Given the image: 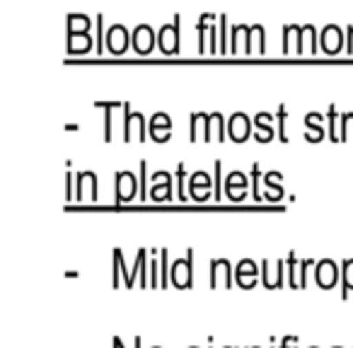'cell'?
I'll use <instances>...</instances> for the list:
<instances>
[{
	"label": "cell",
	"instance_id": "obj_1",
	"mask_svg": "<svg viewBox=\"0 0 353 348\" xmlns=\"http://www.w3.org/2000/svg\"><path fill=\"white\" fill-rule=\"evenodd\" d=\"M170 283L176 290H189L194 285V249H187L184 259H174L170 271Z\"/></svg>",
	"mask_w": 353,
	"mask_h": 348
},
{
	"label": "cell",
	"instance_id": "obj_2",
	"mask_svg": "<svg viewBox=\"0 0 353 348\" xmlns=\"http://www.w3.org/2000/svg\"><path fill=\"white\" fill-rule=\"evenodd\" d=\"M138 192H141V182L136 179L133 172H128V170L117 172V177H114V201L131 203Z\"/></svg>",
	"mask_w": 353,
	"mask_h": 348
},
{
	"label": "cell",
	"instance_id": "obj_3",
	"mask_svg": "<svg viewBox=\"0 0 353 348\" xmlns=\"http://www.w3.org/2000/svg\"><path fill=\"white\" fill-rule=\"evenodd\" d=\"M339 278H341V266H339L336 261L334 259L317 261V266H314V280H317L319 288L332 290L334 285L339 283Z\"/></svg>",
	"mask_w": 353,
	"mask_h": 348
},
{
	"label": "cell",
	"instance_id": "obj_4",
	"mask_svg": "<svg viewBox=\"0 0 353 348\" xmlns=\"http://www.w3.org/2000/svg\"><path fill=\"white\" fill-rule=\"evenodd\" d=\"M259 266H261V283H264L266 290H281L285 283H288V280H285V261H281V259L276 261L274 271H269L271 269L269 259H264Z\"/></svg>",
	"mask_w": 353,
	"mask_h": 348
},
{
	"label": "cell",
	"instance_id": "obj_5",
	"mask_svg": "<svg viewBox=\"0 0 353 348\" xmlns=\"http://www.w3.org/2000/svg\"><path fill=\"white\" fill-rule=\"evenodd\" d=\"M75 201H97V174L94 172L75 174Z\"/></svg>",
	"mask_w": 353,
	"mask_h": 348
},
{
	"label": "cell",
	"instance_id": "obj_6",
	"mask_svg": "<svg viewBox=\"0 0 353 348\" xmlns=\"http://www.w3.org/2000/svg\"><path fill=\"white\" fill-rule=\"evenodd\" d=\"M179 25H182V17L174 15V25H165L157 34V44H160L162 54H179Z\"/></svg>",
	"mask_w": 353,
	"mask_h": 348
},
{
	"label": "cell",
	"instance_id": "obj_7",
	"mask_svg": "<svg viewBox=\"0 0 353 348\" xmlns=\"http://www.w3.org/2000/svg\"><path fill=\"white\" fill-rule=\"evenodd\" d=\"M232 264L228 259H213L211 261V276H208V285L216 290L218 285L223 288H232Z\"/></svg>",
	"mask_w": 353,
	"mask_h": 348
},
{
	"label": "cell",
	"instance_id": "obj_8",
	"mask_svg": "<svg viewBox=\"0 0 353 348\" xmlns=\"http://www.w3.org/2000/svg\"><path fill=\"white\" fill-rule=\"evenodd\" d=\"M252 133V119L245 112H237L228 119V138L232 143H245Z\"/></svg>",
	"mask_w": 353,
	"mask_h": 348
},
{
	"label": "cell",
	"instance_id": "obj_9",
	"mask_svg": "<svg viewBox=\"0 0 353 348\" xmlns=\"http://www.w3.org/2000/svg\"><path fill=\"white\" fill-rule=\"evenodd\" d=\"M259 276H261V266H256L252 259H242L240 264L235 266V283L245 290L254 288Z\"/></svg>",
	"mask_w": 353,
	"mask_h": 348
},
{
	"label": "cell",
	"instance_id": "obj_10",
	"mask_svg": "<svg viewBox=\"0 0 353 348\" xmlns=\"http://www.w3.org/2000/svg\"><path fill=\"white\" fill-rule=\"evenodd\" d=\"M170 128H172V119L167 116L165 112L150 116V123H148V136L155 143H167L170 141Z\"/></svg>",
	"mask_w": 353,
	"mask_h": 348
},
{
	"label": "cell",
	"instance_id": "obj_11",
	"mask_svg": "<svg viewBox=\"0 0 353 348\" xmlns=\"http://www.w3.org/2000/svg\"><path fill=\"white\" fill-rule=\"evenodd\" d=\"M128 30L123 25H114V27H109V32H107V46H109V51H112L114 56H123L126 54V49H128Z\"/></svg>",
	"mask_w": 353,
	"mask_h": 348
},
{
	"label": "cell",
	"instance_id": "obj_12",
	"mask_svg": "<svg viewBox=\"0 0 353 348\" xmlns=\"http://www.w3.org/2000/svg\"><path fill=\"white\" fill-rule=\"evenodd\" d=\"M319 41H322V51L329 56H336L339 51H341L343 46V34L341 30H339L336 25H327L322 30V37H319Z\"/></svg>",
	"mask_w": 353,
	"mask_h": 348
},
{
	"label": "cell",
	"instance_id": "obj_13",
	"mask_svg": "<svg viewBox=\"0 0 353 348\" xmlns=\"http://www.w3.org/2000/svg\"><path fill=\"white\" fill-rule=\"evenodd\" d=\"M254 126H256V141L259 143H271L274 138H279V131L274 128V116L269 112H259L254 116Z\"/></svg>",
	"mask_w": 353,
	"mask_h": 348
},
{
	"label": "cell",
	"instance_id": "obj_14",
	"mask_svg": "<svg viewBox=\"0 0 353 348\" xmlns=\"http://www.w3.org/2000/svg\"><path fill=\"white\" fill-rule=\"evenodd\" d=\"M152 46H155V32L148 25H138L133 30V49H136V54L148 56L152 51Z\"/></svg>",
	"mask_w": 353,
	"mask_h": 348
},
{
	"label": "cell",
	"instance_id": "obj_15",
	"mask_svg": "<svg viewBox=\"0 0 353 348\" xmlns=\"http://www.w3.org/2000/svg\"><path fill=\"white\" fill-rule=\"evenodd\" d=\"M216 138L218 143L228 141V121L223 114H208V138L206 141H213Z\"/></svg>",
	"mask_w": 353,
	"mask_h": 348
},
{
	"label": "cell",
	"instance_id": "obj_16",
	"mask_svg": "<svg viewBox=\"0 0 353 348\" xmlns=\"http://www.w3.org/2000/svg\"><path fill=\"white\" fill-rule=\"evenodd\" d=\"M281 179H283V174L281 172H266L264 174V184H266V201L271 203H279L281 198H283V187H281Z\"/></svg>",
	"mask_w": 353,
	"mask_h": 348
},
{
	"label": "cell",
	"instance_id": "obj_17",
	"mask_svg": "<svg viewBox=\"0 0 353 348\" xmlns=\"http://www.w3.org/2000/svg\"><path fill=\"white\" fill-rule=\"evenodd\" d=\"M322 121H324V116H322V114H317V112H310L307 116H305V126H307L305 138H307L310 143H319L324 136H327V133H324V128H322Z\"/></svg>",
	"mask_w": 353,
	"mask_h": 348
},
{
	"label": "cell",
	"instance_id": "obj_18",
	"mask_svg": "<svg viewBox=\"0 0 353 348\" xmlns=\"http://www.w3.org/2000/svg\"><path fill=\"white\" fill-rule=\"evenodd\" d=\"M94 46V39L90 34H70L68 37V54L70 56H83Z\"/></svg>",
	"mask_w": 353,
	"mask_h": 348
},
{
	"label": "cell",
	"instance_id": "obj_19",
	"mask_svg": "<svg viewBox=\"0 0 353 348\" xmlns=\"http://www.w3.org/2000/svg\"><path fill=\"white\" fill-rule=\"evenodd\" d=\"M285 280H288L290 290H300V261L295 252H290L285 259Z\"/></svg>",
	"mask_w": 353,
	"mask_h": 348
},
{
	"label": "cell",
	"instance_id": "obj_20",
	"mask_svg": "<svg viewBox=\"0 0 353 348\" xmlns=\"http://www.w3.org/2000/svg\"><path fill=\"white\" fill-rule=\"evenodd\" d=\"M97 107L107 112V114H104V141L112 143V138H114V109L121 107V104H117V102H97Z\"/></svg>",
	"mask_w": 353,
	"mask_h": 348
},
{
	"label": "cell",
	"instance_id": "obj_21",
	"mask_svg": "<svg viewBox=\"0 0 353 348\" xmlns=\"http://www.w3.org/2000/svg\"><path fill=\"white\" fill-rule=\"evenodd\" d=\"M90 27H92V20H90L88 15H75V12L68 15V37L70 34H90Z\"/></svg>",
	"mask_w": 353,
	"mask_h": 348
},
{
	"label": "cell",
	"instance_id": "obj_22",
	"mask_svg": "<svg viewBox=\"0 0 353 348\" xmlns=\"http://www.w3.org/2000/svg\"><path fill=\"white\" fill-rule=\"evenodd\" d=\"M136 259H138V285L148 288L150 285V264H148L150 259H148V249H138Z\"/></svg>",
	"mask_w": 353,
	"mask_h": 348
},
{
	"label": "cell",
	"instance_id": "obj_23",
	"mask_svg": "<svg viewBox=\"0 0 353 348\" xmlns=\"http://www.w3.org/2000/svg\"><path fill=\"white\" fill-rule=\"evenodd\" d=\"M353 290V259L341 261V300H348V293Z\"/></svg>",
	"mask_w": 353,
	"mask_h": 348
},
{
	"label": "cell",
	"instance_id": "obj_24",
	"mask_svg": "<svg viewBox=\"0 0 353 348\" xmlns=\"http://www.w3.org/2000/svg\"><path fill=\"white\" fill-rule=\"evenodd\" d=\"M213 179L211 174H206V172H194L192 177H189V192H194V189H211L213 187Z\"/></svg>",
	"mask_w": 353,
	"mask_h": 348
},
{
	"label": "cell",
	"instance_id": "obj_25",
	"mask_svg": "<svg viewBox=\"0 0 353 348\" xmlns=\"http://www.w3.org/2000/svg\"><path fill=\"white\" fill-rule=\"evenodd\" d=\"M170 271H172V264H170V252L167 249H160V288H167L170 283Z\"/></svg>",
	"mask_w": 353,
	"mask_h": 348
},
{
	"label": "cell",
	"instance_id": "obj_26",
	"mask_svg": "<svg viewBox=\"0 0 353 348\" xmlns=\"http://www.w3.org/2000/svg\"><path fill=\"white\" fill-rule=\"evenodd\" d=\"M174 177H176V184H179V192H176V198H179L182 203H184V201H189L192 196L187 194V167H184V162H182L179 167H176V174H174Z\"/></svg>",
	"mask_w": 353,
	"mask_h": 348
},
{
	"label": "cell",
	"instance_id": "obj_27",
	"mask_svg": "<svg viewBox=\"0 0 353 348\" xmlns=\"http://www.w3.org/2000/svg\"><path fill=\"white\" fill-rule=\"evenodd\" d=\"M150 198L155 203L172 201V182H165V184H160V187H150Z\"/></svg>",
	"mask_w": 353,
	"mask_h": 348
},
{
	"label": "cell",
	"instance_id": "obj_28",
	"mask_svg": "<svg viewBox=\"0 0 353 348\" xmlns=\"http://www.w3.org/2000/svg\"><path fill=\"white\" fill-rule=\"evenodd\" d=\"M150 288H160V249H157V256H155V249H152V256H150Z\"/></svg>",
	"mask_w": 353,
	"mask_h": 348
},
{
	"label": "cell",
	"instance_id": "obj_29",
	"mask_svg": "<svg viewBox=\"0 0 353 348\" xmlns=\"http://www.w3.org/2000/svg\"><path fill=\"white\" fill-rule=\"evenodd\" d=\"M247 177L242 174V172H230L225 177V192H230V189H247Z\"/></svg>",
	"mask_w": 353,
	"mask_h": 348
},
{
	"label": "cell",
	"instance_id": "obj_30",
	"mask_svg": "<svg viewBox=\"0 0 353 348\" xmlns=\"http://www.w3.org/2000/svg\"><path fill=\"white\" fill-rule=\"evenodd\" d=\"M138 170H141V177H138V182H141V192H138V201H148L150 198V192H148V165L145 162H141L138 165Z\"/></svg>",
	"mask_w": 353,
	"mask_h": 348
},
{
	"label": "cell",
	"instance_id": "obj_31",
	"mask_svg": "<svg viewBox=\"0 0 353 348\" xmlns=\"http://www.w3.org/2000/svg\"><path fill=\"white\" fill-rule=\"evenodd\" d=\"M123 112H126V116H123V141L131 143V138H133V121H136V114L131 112V107H128V104H123Z\"/></svg>",
	"mask_w": 353,
	"mask_h": 348
},
{
	"label": "cell",
	"instance_id": "obj_32",
	"mask_svg": "<svg viewBox=\"0 0 353 348\" xmlns=\"http://www.w3.org/2000/svg\"><path fill=\"white\" fill-rule=\"evenodd\" d=\"M221 170H223V165H221V160L213 165V201H221L223 198V194H225V189L221 187Z\"/></svg>",
	"mask_w": 353,
	"mask_h": 348
},
{
	"label": "cell",
	"instance_id": "obj_33",
	"mask_svg": "<svg viewBox=\"0 0 353 348\" xmlns=\"http://www.w3.org/2000/svg\"><path fill=\"white\" fill-rule=\"evenodd\" d=\"M276 121H279V126H276V131H279V141L288 143V136H285V121H288V109L281 104L279 112H276Z\"/></svg>",
	"mask_w": 353,
	"mask_h": 348
},
{
	"label": "cell",
	"instance_id": "obj_34",
	"mask_svg": "<svg viewBox=\"0 0 353 348\" xmlns=\"http://www.w3.org/2000/svg\"><path fill=\"white\" fill-rule=\"evenodd\" d=\"M264 177V174H261V170H259V165H252V198H254V201H261V192H259V179Z\"/></svg>",
	"mask_w": 353,
	"mask_h": 348
},
{
	"label": "cell",
	"instance_id": "obj_35",
	"mask_svg": "<svg viewBox=\"0 0 353 348\" xmlns=\"http://www.w3.org/2000/svg\"><path fill=\"white\" fill-rule=\"evenodd\" d=\"M114 254L119 256V264H121L123 285H126V288H133V285H136V280H133V274H131V271L126 269V261H123V252H121V249H114Z\"/></svg>",
	"mask_w": 353,
	"mask_h": 348
},
{
	"label": "cell",
	"instance_id": "obj_36",
	"mask_svg": "<svg viewBox=\"0 0 353 348\" xmlns=\"http://www.w3.org/2000/svg\"><path fill=\"white\" fill-rule=\"evenodd\" d=\"M329 141L339 143V123H336V107H329Z\"/></svg>",
	"mask_w": 353,
	"mask_h": 348
},
{
	"label": "cell",
	"instance_id": "obj_37",
	"mask_svg": "<svg viewBox=\"0 0 353 348\" xmlns=\"http://www.w3.org/2000/svg\"><path fill=\"white\" fill-rule=\"evenodd\" d=\"M314 266H317V261H314V259L300 261V290L307 288V271H310V269H314Z\"/></svg>",
	"mask_w": 353,
	"mask_h": 348
},
{
	"label": "cell",
	"instance_id": "obj_38",
	"mask_svg": "<svg viewBox=\"0 0 353 348\" xmlns=\"http://www.w3.org/2000/svg\"><path fill=\"white\" fill-rule=\"evenodd\" d=\"M230 37H228V17L221 15V54H228L230 51Z\"/></svg>",
	"mask_w": 353,
	"mask_h": 348
},
{
	"label": "cell",
	"instance_id": "obj_39",
	"mask_svg": "<svg viewBox=\"0 0 353 348\" xmlns=\"http://www.w3.org/2000/svg\"><path fill=\"white\" fill-rule=\"evenodd\" d=\"M112 259H114V264H112V285H114V290L121 285V264H119V256L117 254H112Z\"/></svg>",
	"mask_w": 353,
	"mask_h": 348
},
{
	"label": "cell",
	"instance_id": "obj_40",
	"mask_svg": "<svg viewBox=\"0 0 353 348\" xmlns=\"http://www.w3.org/2000/svg\"><path fill=\"white\" fill-rule=\"evenodd\" d=\"M341 121H339V138H341V141H348V121H351L353 119V114H341Z\"/></svg>",
	"mask_w": 353,
	"mask_h": 348
},
{
	"label": "cell",
	"instance_id": "obj_41",
	"mask_svg": "<svg viewBox=\"0 0 353 348\" xmlns=\"http://www.w3.org/2000/svg\"><path fill=\"white\" fill-rule=\"evenodd\" d=\"M65 198H68V203L75 201V174L73 172L65 174Z\"/></svg>",
	"mask_w": 353,
	"mask_h": 348
},
{
	"label": "cell",
	"instance_id": "obj_42",
	"mask_svg": "<svg viewBox=\"0 0 353 348\" xmlns=\"http://www.w3.org/2000/svg\"><path fill=\"white\" fill-rule=\"evenodd\" d=\"M104 41H107V37H104V17L97 15V54H102Z\"/></svg>",
	"mask_w": 353,
	"mask_h": 348
},
{
	"label": "cell",
	"instance_id": "obj_43",
	"mask_svg": "<svg viewBox=\"0 0 353 348\" xmlns=\"http://www.w3.org/2000/svg\"><path fill=\"white\" fill-rule=\"evenodd\" d=\"M189 196H192L196 203H206L213 194H211V189H194V192H189Z\"/></svg>",
	"mask_w": 353,
	"mask_h": 348
},
{
	"label": "cell",
	"instance_id": "obj_44",
	"mask_svg": "<svg viewBox=\"0 0 353 348\" xmlns=\"http://www.w3.org/2000/svg\"><path fill=\"white\" fill-rule=\"evenodd\" d=\"M150 182H152V187H160V184H165V182H172V174L160 170V172H155V174H150Z\"/></svg>",
	"mask_w": 353,
	"mask_h": 348
},
{
	"label": "cell",
	"instance_id": "obj_45",
	"mask_svg": "<svg viewBox=\"0 0 353 348\" xmlns=\"http://www.w3.org/2000/svg\"><path fill=\"white\" fill-rule=\"evenodd\" d=\"M225 196L230 198L232 203H242L247 198V189H230V192H225Z\"/></svg>",
	"mask_w": 353,
	"mask_h": 348
},
{
	"label": "cell",
	"instance_id": "obj_46",
	"mask_svg": "<svg viewBox=\"0 0 353 348\" xmlns=\"http://www.w3.org/2000/svg\"><path fill=\"white\" fill-rule=\"evenodd\" d=\"M136 123H138V138H141V141H145V138H150V136H148L145 116H143V114H138V112H136Z\"/></svg>",
	"mask_w": 353,
	"mask_h": 348
},
{
	"label": "cell",
	"instance_id": "obj_47",
	"mask_svg": "<svg viewBox=\"0 0 353 348\" xmlns=\"http://www.w3.org/2000/svg\"><path fill=\"white\" fill-rule=\"evenodd\" d=\"M293 30H295L293 25L283 27V54H288V51H290V34H293Z\"/></svg>",
	"mask_w": 353,
	"mask_h": 348
},
{
	"label": "cell",
	"instance_id": "obj_48",
	"mask_svg": "<svg viewBox=\"0 0 353 348\" xmlns=\"http://www.w3.org/2000/svg\"><path fill=\"white\" fill-rule=\"evenodd\" d=\"M346 51H348V56L353 54V25L348 27V34H346Z\"/></svg>",
	"mask_w": 353,
	"mask_h": 348
},
{
	"label": "cell",
	"instance_id": "obj_49",
	"mask_svg": "<svg viewBox=\"0 0 353 348\" xmlns=\"http://www.w3.org/2000/svg\"><path fill=\"white\" fill-rule=\"evenodd\" d=\"M112 341H114V343H117V346H119V348H126V346H123V338H121V336H114V338H112Z\"/></svg>",
	"mask_w": 353,
	"mask_h": 348
},
{
	"label": "cell",
	"instance_id": "obj_50",
	"mask_svg": "<svg viewBox=\"0 0 353 348\" xmlns=\"http://www.w3.org/2000/svg\"><path fill=\"white\" fill-rule=\"evenodd\" d=\"M112 348H119V346H117V343H114V341H112Z\"/></svg>",
	"mask_w": 353,
	"mask_h": 348
},
{
	"label": "cell",
	"instance_id": "obj_51",
	"mask_svg": "<svg viewBox=\"0 0 353 348\" xmlns=\"http://www.w3.org/2000/svg\"><path fill=\"white\" fill-rule=\"evenodd\" d=\"M250 348H261V346H250Z\"/></svg>",
	"mask_w": 353,
	"mask_h": 348
},
{
	"label": "cell",
	"instance_id": "obj_52",
	"mask_svg": "<svg viewBox=\"0 0 353 348\" xmlns=\"http://www.w3.org/2000/svg\"><path fill=\"white\" fill-rule=\"evenodd\" d=\"M271 348H276V346H274V341H271Z\"/></svg>",
	"mask_w": 353,
	"mask_h": 348
},
{
	"label": "cell",
	"instance_id": "obj_53",
	"mask_svg": "<svg viewBox=\"0 0 353 348\" xmlns=\"http://www.w3.org/2000/svg\"><path fill=\"white\" fill-rule=\"evenodd\" d=\"M334 348H343V346H334Z\"/></svg>",
	"mask_w": 353,
	"mask_h": 348
},
{
	"label": "cell",
	"instance_id": "obj_54",
	"mask_svg": "<svg viewBox=\"0 0 353 348\" xmlns=\"http://www.w3.org/2000/svg\"><path fill=\"white\" fill-rule=\"evenodd\" d=\"M152 348H162V346H152Z\"/></svg>",
	"mask_w": 353,
	"mask_h": 348
},
{
	"label": "cell",
	"instance_id": "obj_55",
	"mask_svg": "<svg viewBox=\"0 0 353 348\" xmlns=\"http://www.w3.org/2000/svg\"><path fill=\"white\" fill-rule=\"evenodd\" d=\"M223 348H232V346H223Z\"/></svg>",
	"mask_w": 353,
	"mask_h": 348
},
{
	"label": "cell",
	"instance_id": "obj_56",
	"mask_svg": "<svg viewBox=\"0 0 353 348\" xmlns=\"http://www.w3.org/2000/svg\"><path fill=\"white\" fill-rule=\"evenodd\" d=\"M310 348H317V346H310Z\"/></svg>",
	"mask_w": 353,
	"mask_h": 348
},
{
	"label": "cell",
	"instance_id": "obj_57",
	"mask_svg": "<svg viewBox=\"0 0 353 348\" xmlns=\"http://www.w3.org/2000/svg\"><path fill=\"white\" fill-rule=\"evenodd\" d=\"M295 346H298V343H295ZM295 346H293V348H295Z\"/></svg>",
	"mask_w": 353,
	"mask_h": 348
},
{
	"label": "cell",
	"instance_id": "obj_58",
	"mask_svg": "<svg viewBox=\"0 0 353 348\" xmlns=\"http://www.w3.org/2000/svg\"><path fill=\"white\" fill-rule=\"evenodd\" d=\"M192 348H196V346H192Z\"/></svg>",
	"mask_w": 353,
	"mask_h": 348
}]
</instances>
